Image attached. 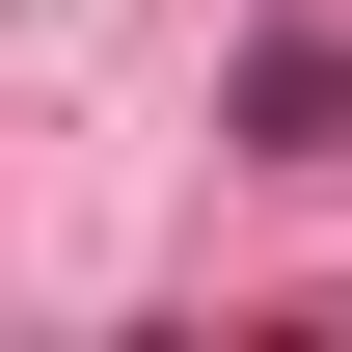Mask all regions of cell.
<instances>
[{
    "label": "cell",
    "mask_w": 352,
    "mask_h": 352,
    "mask_svg": "<svg viewBox=\"0 0 352 352\" xmlns=\"http://www.w3.org/2000/svg\"><path fill=\"white\" fill-rule=\"evenodd\" d=\"M244 163H352V54H325V28L244 54Z\"/></svg>",
    "instance_id": "6da1fadb"
}]
</instances>
